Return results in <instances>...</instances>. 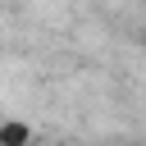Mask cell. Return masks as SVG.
<instances>
[{"mask_svg":"<svg viewBox=\"0 0 146 146\" xmlns=\"http://www.w3.org/2000/svg\"><path fill=\"white\" fill-rule=\"evenodd\" d=\"M0 146H32V123L27 119H5L0 123Z\"/></svg>","mask_w":146,"mask_h":146,"instance_id":"6da1fadb","label":"cell"},{"mask_svg":"<svg viewBox=\"0 0 146 146\" xmlns=\"http://www.w3.org/2000/svg\"><path fill=\"white\" fill-rule=\"evenodd\" d=\"M5 119H9V114H5V110H0V123H5Z\"/></svg>","mask_w":146,"mask_h":146,"instance_id":"7a4b0ae2","label":"cell"}]
</instances>
